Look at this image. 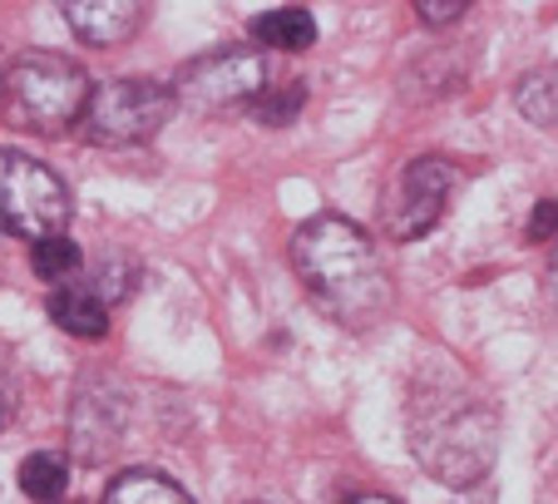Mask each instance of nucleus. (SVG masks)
I'll return each instance as SVG.
<instances>
[{
	"label": "nucleus",
	"mask_w": 558,
	"mask_h": 504,
	"mask_svg": "<svg viewBox=\"0 0 558 504\" xmlns=\"http://www.w3.org/2000/svg\"><path fill=\"white\" fill-rule=\"evenodd\" d=\"M405 435H411V451L425 465V475H435L450 490H470L495 465L499 416L474 391V381L445 361L425 381H415Z\"/></svg>",
	"instance_id": "obj_1"
},
{
	"label": "nucleus",
	"mask_w": 558,
	"mask_h": 504,
	"mask_svg": "<svg viewBox=\"0 0 558 504\" xmlns=\"http://www.w3.org/2000/svg\"><path fill=\"white\" fill-rule=\"evenodd\" d=\"M292 263L296 277L306 283V292L316 297V307H327L341 326L366 332L390 316L396 287L380 263L376 242L341 213H316L296 228L292 238Z\"/></svg>",
	"instance_id": "obj_2"
},
{
	"label": "nucleus",
	"mask_w": 558,
	"mask_h": 504,
	"mask_svg": "<svg viewBox=\"0 0 558 504\" xmlns=\"http://www.w3.org/2000/svg\"><path fill=\"white\" fill-rule=\"evenodd\" d=\"M89 74L54 50H25L0 74V99L15 115V124L35 134H64L85 119L89 109Z\"/></svg>",
	"instance_id": "obj_3"
},
{
	"label": "nucleus",
	"mask_w": 558,
	"mask_h": 504,
	"mask_svg": "<svg viewBox=\"0 0 558 504\" xmlns=\"http://www.w3.org/2000/svg\"><path fill=\"white\" fill-rule=\"evenodd\" d=\"M173 109H179L173 84L154 80V74H124V80H109L89 95V109L80 124H85L89 144L129 148L154 139L173 119Z\"/></svg>",
	"instance_id": "obj_4"
},
{
	"label": "nucleus",
	"mask_w": 558,
	"mask_h": 504,
	"mask_svg": "<svg viewBox=\"0 0 558 504\" xmlns=\"http://www.w3.org/2000/svg\"><path fill=\"white\" fill-rule=\"evenodd\" d=\"M70 223V189L40 158L0 148V232L15 238H54Z\"/></svg>",
	"instance_id": "obj_5"
},
{
	"label": "nucleus",
	"mask_w": 558,
	"mask_h": 504,
	"mask_svg": "<svg viewBox=\"0 0 558 504\" xmlns=\"http://www.w3.org/2000/svg\"><path fill=\"white\" fill-rule=\"evenodd\" d=\"M454 183H460V168L440 154H425V158H415L411 168H401L386 193V203H380V228H386V238H396V242L425 238V232L440 223V213L450 208Z\"/></svg>",
	"instance_id": "obj_6"
},
{
	"label": "nucleus",
	"mask_w": 558,
	"mask_h": 504,
	"mask_svg": "<svg viewBox=\"0 0 558 504\" xmlns=\"http://www.w3.org/2000/svg\"><path fill=\"white\" fill-rule=\"evenodd\" d=\"M267 89V60L247 45L238 50H213L203 60H193L189 70L179 74L173 95L189 109H253Z\"/></svg>",
	"instance_id": "obj_7"
},
{
	"label": "nucleus",
	"mask_w": 558,
	"mask_h": 504,
	"mask_svg": "<svg viewBox=\"0 0 558 504\" xmlns=\"http://www.w3.org/2000/svg\"><path fill=\"white\" fill-rule=\"evenodd\" d=\"M119 431H124V396L119 391H80L70 416V441L80 460H105L109 451L119 445Z\"/></svg>",
	"instance_id": "obj_8"
},
{
	"label": "nucleus",
	"mask_w": 558,
	"mask_h": 504,
	"mask_svg": "<svg viewBox=\"0 0 558 504\" xmlns=\"http://www.w3.org/2000/svg\"><path fill=\"white\" fill-rule=\"evenodd\" d=\"M64 25L85 45L109 50L144 25V5H134V0H85V5H64Z\"/></svg>",
	"instance_id": "obj_9"
},
{
	"label": "nucleus",
	"mask_w": 558,
	"mask_h": 504,
	"mask_svg": "<svg viewBox=\"0 0 558 504\" xmlns=\"http://www.w3.org/2000/svg\"><path fill=\"white\" fill-rule=\"evenodd\" d=\"M50 322L60 326V332H70V336L99 341V336L109 332V307L99 302L80 277H74V283H64V287H54L50 292Z\"/></svg>",
	"instance_id": "obj_10"
},
{
	"label": "nucleus",
	"mask_w": 558,
	"mask_h": 504,
	"mask_svg": "<svg viewBox=\"0 0 558 504\" xmlns=\"http://www.w3.org/2000/svg\"><path fill=\"white\" fill-rule=\"evenodd\" d=\"M105 504H193L183 484H173L158 470H124L105 490Z\"/></svg>",
	"instance_id": "obj_11"
},
{
	"label": "nucleus",
	"mask_w": 558,
	"mask_h": 504,
	"mask_svg": "<svg viewBox=\"0 0 558 504\" xmlns=\"http://www.w3.org/2000/svg\"><path fill=\"white\" fill-rule=\"evenodd\" d=\"M253 35L272 50H306L316 40V21L302 5H282V11H263L253 21Z\"/></svg>",
	"instance_id": "obj_12"
},
{
	"label": "nucleus",
	"mask_w": 558,
	"mask_h": 504,
	"mask_svg": "<svg viewBox=\"0 0 558 504\" xmlns=\"http://www.w3.org/2000/svg\"><path fill=\"white\" fill-rule=\"evenodd\" d=\"M21 490L31 494L35 504H64L70 494V465L54 451H35L21 460Z\"/></svg>",
	"instance_id": "obj_13"
},
{
	"label": "nucleus",
	"mask_w": 558,
	"mask_h": 504,
	"mask_svg": "<svg viewBox=\"0 0 558 504\" xmlns=\"http://www.w3.org/2000/svg\"><path fill=\"white\" fill-rule=\"evenodd\" d=\"M514 105L529 124H538V129L558 124V64H544V70L524 74L514 89Z\"/></svg>",
	"instance_id": "obj_14"
},
{
	"label": "nucleus",
	"mask_w": 558,
	"mask_h": 504,
	"mask_svg": "<svg viewBox=\"0 0 558 504\" xmlns=\"http://www.w3.org/2000/svg\"><path fill=\"white\" fill-rule=\"evenodd\" d=\"M80 263H85V252H80L74 238H64V232L31 242V267H35V277H45L50 287L74 283V277H80Z\"/></svg>",
	"instance_id": "obj_15"
},
{
	"label": "nucleus",
	"mask_w": 558,
	"mask_h": 504,
	"mask_svg": "<svg viewBox=\"0 0 558 504\" xmlns=\"http://www.w3.org/2000/svg\"><path fill=\"white\" fill-rule=\"evenodd\" d=\"M80 283H85L105 307H114L119 297L134 292V263H124V257H105V263H99L89 277H80Z\"/></svg>",
	"instance_id": "obj_16"
},
{
	"label": "nucleus",
	"mask_w": 558,
	"mask_h": 504,
	"mask_svg": "<svg viewBox=\"0 0 558 504\" xmlns=\"http://www.w3.org/2000/svg\"><path fill=\"white\" fill-rule=\"evenodd\" d=\"M302 105H306V89L296 80L287 84V89H272V84H267L263 99L253 105V119L257 124H292V119L302 115Z\"/></svg>",
	"instance_id": "obj_17"
},
{
	"label": "nucleus",
	"mask_w": 558,
	"mask_h": 504,
	"mask_svg": "<svg viewBox=\"0 0 558 504\" xmlns=\"http://www.w3.org/2000/svg\"><path fill=\"white\" fill-rule=\"evenodd\" d=\"M544 238H558V203L554 199H538L534 218H529V242H544Z\"/></svg>",
	"instance_id": "obj_18"
},
{
	"label": "nucleus",
	"mask_w": 558,
	"mask_h": 504,
	"mask_svg": "<svg viewBox=\"0 0 558 504\" xmlns=\"http://www.w3.org/2000/svg\"><path fill=\"white\" fill-rule=\"evenodd\" d=\"M464 11H470L464 0H450V5H435V0H421V5H415V15H421L425 25H450V21H460Z\"/></svg>",
	"instance_id": "obj_19"
},
{
	"label": "nucleus",
	"mask_w": 558,
	"mask_h": 504,
	"mask_svg": "<svg viewBox=\"0 0 558 504\" xmlns=\"http://www.w3.org/2000/svg\"><path fill=\"white\" fill-rule=\"evenodd\" d=\"M11 410H15V396H11V381L0 376V425L11 420Z\"/></svg>",
	"instance_id": "obj_20"
},
{
	"label": "nucleus",
	"mask_w": 558,
	"mask_h": 504,
	"mask_svg": "<svg viewBox=\"0 0 558 504\" xmlns=\"http://www.w3.org/2000/svg\"><path fill=\"white\" fill-rule=\"evenodd\" d=\"M351 504H396V500H386V494H361V500H351Z\"/></svg>",
	"instance_id": "obj_21"
},
{
	"label": "nucleus",
	"mask_w": 558,
	"mask_h": 504,
	"mask_svg": "<svg viewBox=\"0 0 558 504\" xmlns=\"http://www.w3.org/2000/svg\"><path fill=\"white\" fill-rule=\"evenodd\" d=\"M548 273H554V292H558V248H554V267H548Z\"/></svg>",
	"instance_id": "obj_22"
}]
</instances>
